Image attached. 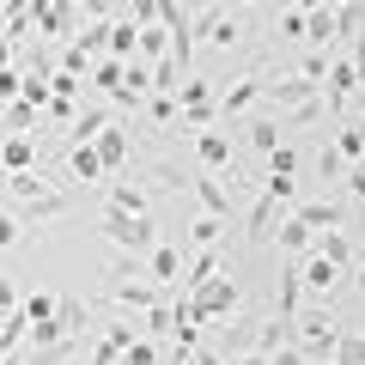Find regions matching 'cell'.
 Wrapping results in <instances>:
<instances>
[{
	"label": "cell",
	"mask_w": 365,
	"mask_h": 365,
	"mask_svg": "<svg viewBox=\"0 0 365 365\" xmlns=\"http://www.w3.org/2000/svg\"><path fill=\"white\" fill-rule=\"evenodd\" d=\"M98 232H104V244H110V250H128V256H140V262H146V250L158 244L153 213H122V207H104Z\"/></svg>",
	"instance_id": "6da1fadb"
},
{
	"label": "cell",
	"mask_w": 365,
	"mask_h": 365,
	"mask_svg": "<svg viewBox=\"0 0 365 365\" xmlns=\"http://www.w3.org/2000/svg\"><path fill=\"white\" fill-rule=\"evenodd\" d=\"M244 37H250L244 13H232L225 0H213V6H201V13H195V43H207V49H237Z\"/></svg>",
	"instance_id": "7a4b0ae2"
},
{
	"label": "cell",
	"mask_w": 365,
	"mask_h": 365,
	"mask_svg": "<svg viewBox=\"0 0 365 365\" xmlns=\"http://www.w3.org/2000/svg\"><path fill=\"white\" fill-rule=\"evenodd\" d=\"M189 299L201 304V323H207V329H213V323H225V317H237V311H244V287H237V274H213L207 287H195Z\"/></svg>",
	"instance_id": "3957f363"
},
{
	"label": "cell",
	"mask_w": 365,
	"mask_h": 365,
	"mask_svg": "<svg viewBox=\"0 0 365 365\" xmlns=\"http://www.w3.org/2000/svg\"><path fill=\"white\" fill-rule=\"evenodd\" d=\"M335 341H341V323H335V311H304V317H292V347L299 353H335Z\"/></svg>",
	"instance_id": "277c9868"
},
{
	"label": "cell",
	"mask_w": 365,
	"mask_h": 365,
	"mask_svg": "<svg viewBox=\"0 0 365 365\" xmlns=\"http://www.w3.org/2000/svg\"><path fill=\"white\" fill-rule=\"evenodd\" d=\"M73 201H79V189H43L37 201H19L13 213H19V220H25V232H49V225L61 220V213L73 207Z\"/></svg>",
	"instance_id": "5b68a950"
},
{
	"label": "cell",
	"mask_w": 365,
	"mask_h": 365,
	"mask_svg": "<svg viewBox=\"0 0 365 365\" xmlns=\"http://www.w3.org/2000/svg\"><path fill=\"white\" fill-rule=\"evenodd\" d=\"M353 86H359V67H353V55H335V61H329V79H323L329 116H347V104H353Z\"/></svg>",
	"instance_id": "8992f818"
},
{
	"label": "cell",
	"mask_w": 365,
	"mask_h": 365,
	"mask_svg": "<svg viewBox=\"0 0 365 365\" xmlns=\"http://www.w3.org/2000/svg\"><path fill=\"white\" fill-rule=\"evenodd\" d=\"M262 91H268V73H250V79H237V86H225L220 91V122L250 116V110L262 104Z\"/></svg>",
	"instance_id": "52a82bcc"
},
{
	"label": "cell",
	"mask_w": 365,
	"mask_h": 365,
	"mask_svg": "<svg viewBox=\"0 0 365 365\" xmlns=\"http://www.w3.org/2000/svg\"><path fill=\"white\" fill-rule=\"evenodd\" d=\"M134 134H128V122H110V128L104 134H98V140H91V146H98V158H104V170H110V177H122V170H128L134 165Z\"/></svg>",
	"instance_id": "ba28073f"
},
{
	"label": "cell",
	"mask_w": 365,
	"mask_h": 365,
	"mask_svg": "<svg viewBox=\"0 0 365 365\" xmlns=\"http://www.w3.org/2000/svg\"><path fill=\"white\" fill-rule=\"evenodd\" d=\"M189 189L201 195V207H207L213 220H232V213H237V195L225 189L220 177H213V170H189Z\"/></svg>",
	"instance_id": "9c48e42d"
},
{
	"label": "cell",
	"mask_w": 365,
	"mask_h": 365,
	"mask_svg": "<svg viewBox=\"0 0 365 365\" xmlns=\"http://www.w3.org/2000/svg\"><path fill=\"white\" fill-rule=\"evenodd\" d=\"M189 146H195V170H213V177H220V170H232V134L201 128Z\"/></svg>",
	"instance_id": "30bf717a"
},
{
	"label": "cell",
	"mask_w": 365,
	"mask_h": 365,
	"mask_svg": "<svg viewBox=\"0 0 365 365\" xmlns=\"http://www.w3.org/2000/svg\"><path fill=\"white\" fill-rule=\"evenodd\" d=\"M104 201H110V207H122V213H153V189H146L140 177H128V170L104 189Z\"/></svg>",
	"instance_id": "8fae6325"
},
{
	"label": "cell",
	"mask_w": 365,
	"mask_h": 365,
	"mask_svg": "<svg viewBox=\"0 0 365 365\" xmlns=\"http://www.w3.org/2000/svg\"><path fill=\"white\" fill-rule=\"evenodd\" d=\"M182 262H189V250H177V244H153V250H146V280H158V287H177V280H182Z\"/></svg>",
	"instance_id": "7c38bea8"
},
{
	"label": "cell",
	"mask_w": 365,
	"mask_h": 365,
	"mask_svg": "<svg viewBox=\"0 0 365 365\" xmlns=\"http://www.w3.org/2000/svg\"><path fill=\"white\" fill-rule=\"evenodd\" d=\"M341 280H347V274H341V268H335V262H329V256H317V250H311V256H304V292H317V299L329 304V292H335Z\"/></svg>",
	"instance_id": "4fadbf2b"
},
{
	"label": "cell",
	"mask_w": 365,
	"mask_h": 365,
	"mask_svg": "<svg viewBox=\"0 0 365 365\" xmlns=\"http://www.w3.org/2000/svg\"><path fill=\"white\" fill-rule=\"evenodd\" d=\"M110 170H104V158H98V146H67V182H104Z\"/></svg>",
	"instance_id": "5bb4252c"
},
{
	"label": "cell",
	"mask_w": 365,
	"mask_h": 365,
	"mask_svg": "<svg viewBox=\"0 0 365 365\" xmlns=\"http://www.w3.org/2000/svg\"><path fill=\"white\" fill-rule=\"evenodd\" d=\"M304 43H311V49H335V43H341V19H335V6H317V13H304Z\"/></svg>",
	"instance_id": "9a60e30c"
},
{
	"label": "cell",
	"mask_w": 365,
	"mask_h": 365,
	"mask_svg": "<svg viewBox=\"0 0 365 365\" xmlns=\"http://www.w3.org/2000/svg\"><path fill=\"white\" fill-rule=\"evenodd\" d=\"M292 213H299L311 232H341V225H347V207H341V201H299Z\"/></svg>",
	"instance_id": "2e32d148"
},
{
	"label": "cell",
	"mask_w": 365,
	"mask_h": 365,
	"mask_svg": "<svg viewBox=\"0 0 365 365\" xmlns=\"http://www.w3.org/2000/svg\"><path fill=\"white\" fill-rule=\"evenodd\" d=\"M311 250H317V256H329L341 274H347L353 262H359V244H353L347 232H317V237H311Z\"/></svg>",
	"instance_id": "e0dca14e"
},
{
	"label": "cell",
	"mask_w": 365,
	"mask_h": 365,
	"mask_svg": "<svg viewBox=\"0 0 365 365\" xmlns=\"http://www.w3.org/2000/svg\"><path fill=\"white\" fill-rule=\"evenodd\" d=\"M244 140H250V153H262V158H268V153H274V146L287 140V122L274 116V110H262V116H256V122H250V134H244Z\"/></svg>",
	"instance_id": "ac0fdd59"
},
{
	"label": "cell",
	"mask_w": 365,
	"mask_h": 365,
	"mask_svg": "<svg viewBox=\"0 0 365 365\" xmlns=\"http://www.w3.org/2000/svg\"><path fill=\"white\" fill-rule=\"evenodd\" d=\"M274 237H280V256H311V237H317V232H311V225L299 220V213H287Z\"/></svg>",
	"instance_id": "d6986e66"
},
{
	"label": "cell",
	"mask_w": 365,
	"mask_h": 365,
	"mask_svg": "<svg viewBox=\"0 0 365 365\" xmlns=\"http://www.w3.org/2000/svg\"><path fill=\"white\" fill-rule=\"evenodd\" d=\"M225 225H232V220H213V213L189 220V225H182V232H189V250H220L225 244Z\"/></svg>",
	"instance_id": "ffe728a7"
},
{
	"label": "cell",
	"mask_w": 365,
	"mask_h": 365,
	"mask_svg": "<svg viewBox=\"0 0 365 365\" xmlns=\"http://www.w3.org/2000/svg\"><path fill=\"white\" fill-rule=\"evenodd\" d=\"M165 55H170V31H165V25H140V43H134V61L158 67Z\"/></svg>",
	"instance_id": "44dd1931"
},
{
	"label": "cell",
	"mask_w": 365,
	"mask_h": 365,
	"mask_svg": "<svg viewBox=\"0 0 365 365\" xmlns=\"http://www.w3.org/2000/svg\"><path fill=\"white\" fill-rule=\"evenodd\" d=\"M0 189H6V195H13V207H19V201H37L43 189H49V177H43V170H13Z\"/></svg>",
	"instance_id": "7402d4cb"
},
{
	"label": "cell",
	"mask_w": 365,
	"mask_h": 365,
	"mask_svg": "<svg viewBox=\"0 0 365 365\" xmlns=\"http://www.w3.org/2000/svg\"><path fill=\"white\" fill-rule=\"evenodd\" d=\"M134 43H140V25H134L128 13L110 19V55H116V61H134Z\"/></svg>",
	"instance_id": "603a6c76"
},
{
	"label": "cell",
	"mask_w": 365,
	"mask_h": 365,
	"mask_svg": "<svg viewBox=\"0 0 365 365\" xmlns=\"http://www.w3.org/2000/svg\"><path fill=\"white\" fill-rule=\"evenodd\" d=\"M335 153L347 165H365V122H341L335 128Z\"/></svg>",
	"instance_id": "cb8c5ba5"
},
{
	"label": "cell",
	"mask_w": 365,
	"mask_h": 365,
	"mask_svg": "<svg viewBox=\"0 0 365 365\" xmlns=\"http://www.w3.org/2000/svg\"><path fill=\"white\" fill-rule=\"evenodd\" d=\"M31 158H37V140H31V134L0 140V165H6V170H31Z\"/></svg>",
	"instance_id": "d4e9b609"
},
{
	"label": "cell",
	"mask_w": 365,
	"mask_h": 365,
	"mask_svg": "<svg viewBox=\"0 0 365 365\" xmlns=\"http://www.w3.org/2000/svg\"><path fill=\"white\" fill-rule=\"evenodd\" d=\"M323 116H329V98H311V104H299V110H280V122H287V134H292V128H317Z\"/></svg>",
	"instance_id": "484cf974"
},
{
	"label": "cell",
	"mask_w": 365,
	"mask_h": 365,
	"mask_svg": "<svg viewBox=\"0 0 365 365\" xmlns=\"http://www.w3.org/2000/svg\"><path fill=\"white\" fill-rule=\"evenodd\" d=\"M299 165H304V153H299L292 140H280V146L268 153V177H299Z\"/></svg>",
	"instance_id": "4316f807"
},
{
	"label": "cell",
	"mask_w": 365,
	"mask_h": 365,
	"mask_svg": "<svg viewBox=\"0 0 365 365\" xmlns=\"http://www.w3.org/2000/svg\"><path fill=\"white\" fill-rule=\"evenodd\" d=\"M274 37L280 43H304V13H280V6H274Z\"/></svg>",
	"instance_id": "83f0119b"
},
{
	"label": "cell",
	"mask_w": 365,
	"mask_h": 365,
	"mask_svg": "<svg viewBox=\"0 0 365 365\" xmlns=\"http://www.w3.org/2000/svg\"><path fill=\"white\" fill-rule=\"evenodd\" d=\"M329 61H335V49H311L292 73H304V79H317V86H323V79H329Z\"/></svg>",
	"instance_id": "f1b7e54d"
},
{
	"label": "cell",
	"mask_w": 365,
	"mask_h": 365,
	"mask_svg": "<svg viewBox=\"0 0 365 365\" xmlns=\"http://www.w3.org/2000/svg\"><path fill=\"white\" fill-rule=\"evenodd\" d=\"M329 359H335V365H365V335H341Z\"/></svg>",
	"instance_id": "f546056e"
},
{
	"label": "cell",
	"mask_w": 365,
	"mask_h": 365,
	"mask_svg": "<svg viewBox=\"0 0 365 365\" xmlns=\"http://www.w3.org/2000/svg\"><path fill=\"white\" fill-rule=\"evenodd\" d=\"M55 311H61V299H55V292H31V299H25V317H31V323H49Z\"/></svg>",
	"instance_id": "4dcf8cb0"
},
{
	"label": "cell",
	"mask_w": 365,
	"mask_h": 365,
	"mask_svg": "<svg viewBox=\"0 0 365 365\" xmlns=\"http://www.w3.org/2000/svg\"><path fill=\"white\" fill-rule=\"evenodd\" d=\"M122 365H158L153 335H134V341H128V353H122Z\"/></svg>",
	"instance_id": "1f68e13d"
},
{
	"label": "cell",
	"mask_w": 365,
	"mask_h": 365,
	"mask_svg": "<svg viewBox=\"0 0 365 365\" xmlns=\"http://www.w3.org/2000/svg\"><path fill=\"white\" fill-rule=\"evenodd\" d=\"M37 116H43V110H37V104H31V98H25V104H13V110H6V116H0V122H6V128H19V134H25V128H37Z\"/></svg>",
	"instance_id": "d6a6232c"
},
{
	"label": "cell",
	"mask_w": 365,
	"mask_h": 365,
	"mask_svg": "<svg viewBox=\"0 0 365 365\" xmlns=\"http://www.w3.org/2000/svg\"><path fill=\"white\" fill-rule=\"evenodd\" d=\"M317 170H323V182H341V177H347V158L335 153V140L323 146V158H317Z\"/></svg>",
	"instance_id": "836d02e7"
},
{
	"label": "cell",
	"mask_w": 365,
	"mask_h": 365,
	"mask_svg": "<svg viewBox=\"0 0 365 365\" xmlns=\"http://www.w3.org/2000/svg\"><path fill=\"white\" fill-rule=\"evenodd\" d=\"M13 244H25V220L19 213H0V250H13Z\"/></svg>",
	"instance_id": "e575fe53"
},
{
	"label": "cell",
	"mask_w": 365,
	"mask_h": 365,
	"mask_svg": "<svg viewBox=\"0 0 365 365\" xmlns=\"http://www.w3.org/2000/svg\"><path fill=\"white\" fill-rule=\"evenodd\" d=\"M268 365H311V353H299V347H292V341H287V347H280V353H268Z\"/></svg>",
	"instance_id": "d590c367"
},
{
	"label": "cell",
	"mask_w": 365,
	"mask_h": 365,
	"mask_svg": "<svg viewBox=\"0 0 365 365\" xmlns=\"http://www.w3.org/2000/svg\"><path fill=\"white\" fill-rule=\"evenodd\" d=\"M341 182H347V195H353V201H365V165H353Z\"/></svg>",
	"instance_id": "8d00e7d4"
},
{
	"label": "cell",
	"mask_w": 365,
	"mask_h": 365,
	"mask_svg": "<svg viewBox=\"0 0 365 365\" xmlns=\"http://www.w3.org/2000/svg\"><path fill=\"white\" fill-rule=\"evenodd\" d=\"M19 91H25V79H19L13 67H0V98H19Z\"/></svg>",
	"instance_id": "74e56055"
},
{
	"label": "cell",
	"mask_w": 365,
	"mask_h": 365,
	"mask_svg": "<svg viewBox=\"0 0 365 365\" xmlns=\"http://www.w3.org/2000/svg\"><path fill=\"white\" fill-rule=\"evenodd\" d=\"M280 13H317V6H329V0H274Z\"/></svg>",
	"instance_id": "f35d334b"
},
{
	"label": "cell",
	"mask_w": 365,
	"mask_h": 365,
	"mask_svg": "<svg viewBox=\"0 0 365 365\" xmlns=\"http://www.w3.org/2000/svg\"><path fill=\"white\" fill-rule=\"evenodd\" d=\"M189 365H225V359H220L213 347H201V341H195V353H189Z\"/></svg>",
	"instance_id": "ab89813d"
},
{
	"label": "cell",
	"mask_w": 365,
	"mask_h": 365,
	"mask_svg": "<svg viewBox=\"0 0 365 365\" xmlns=\"http://www.w3.org/2000/svg\"><path fill=\"white\" fill-rule=\"evenodd\" d=\"M225 365H268V353H256V347H250V353H232Z\"/></svg>",
	"instance_id": "60d3db41"
},
{
	"label": "cell",
	"mask_w": 365,
	"mask_h": 365,
	"mask_svg": "<svg viewBox=\"0 0 365 365\" xmlns=\"http://www.w3.org/2000/svg\"><path fill=\"white\" fill-rule=\"evenodd\" d=\"M353 287H359V299H365V262H353Z\"/></svg>",
	"instance_id": "b9f144b4"
},
{
	"label": "cell",
	"mask_w": 365,
	"mask_h": 365,
	"mask_svg": "<svg viewBox=\"0 0 365 365\" xmlns=\"http://www.w3.org/2000/svg\"><path fill=\"white\" fill-rule=\"evenodd\" d=\"M6 61H13V43H6V37H0V67H6Z\"/></svg>",
	"instance_id": "7bdbcfd3"
},
{
	"label": "cell",
	"mask_w": 365,
	"mask_h": 365,
	"mask_svg": "<svg viewBox=\"0 0 365 365\" xmlns=\"http://www.w3.org/2000/svg\"><path fill=\"white\" fill-rule=\"evenodd\" d=\"M225 6H256V0H225Z\"/></svg>",
	"instance_id": "ee69618b"
},
{
	"label": "cell",
	"mask_w": 365,
	"mask_h": 365,
	"mask_svg": "<svg viewBox=\"0 0 365 365\" xmlns=\"http://www.w3.org/2000/svg\"><path fill=\"white\" fill-rule=\"evenodd\" d=\"M329 6H347V0H329Z\"/></svg>",
	"instance_id": "f6af8a7d"
},
{
	"label": "cell",
	"mask_w": 365,
	"mask_h": 365,
	"mask_svg": "<svg viewBox=\"0 0 365 365\" xmlns=\"http://www.w3.org/2000/svg\"><path fill=\"white\" fill-rule=\"evenodd\" d=\"M73 6H86V0H73Z\"/></svg>",
	"instance_id": "bcb514c9"
},
{
	"label": "cell",
	"mask_w": 365,
	"mask_h": 365,
	"mask_svg": "<svg viewBox=\"0 0 365 365\" xmlns=\"http://www.w3.org/2000/svg\"><path fill=\"white\" fill-rule=\"evenodd\" d=\"M0 170H6V165H0Z\"/></svg>",
	"instance_id": "7dc6e473"
}]
</instances>
